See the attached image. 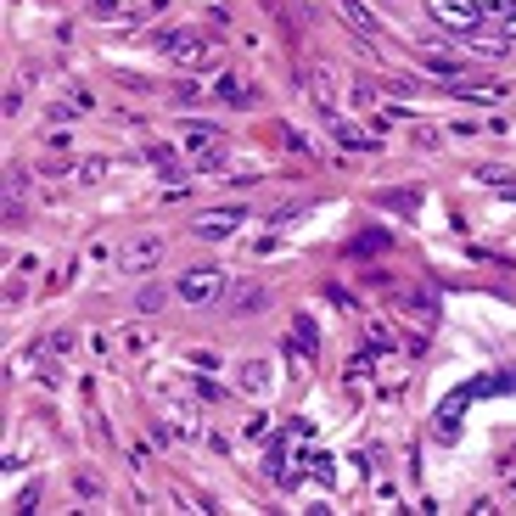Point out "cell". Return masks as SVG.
I'll return each instance as SVG.
<instances>
[{
  "instance_id": "6da1fadb",
  "label": "cell",
  "mask_w": 516,
  "mask_h": 516,
  "mask_svg": "<svg viewBox=\"0 0 516 516\" xmlns=\"http://www.w3.org/2000/svg\"><path fill=\"white\" fill-rule=\"evenodd\" d=\"M219 286H224V270H185V275L174 281V298H180V303H213Z\"/></svg>"
},
{
  "instance_id": "7a4b0ae2",
  "label": "cell",
  "mask_w": 516,
  "mask_h": 516,
  "mask_svg": "<svg viewBox=\"0 0 516 516\" xmlns=\"http://www.w3.org/2000/svg\"><path fill=\"white\" fill-rule=\"evenodd\" d=\"M427 12L449 28V35H477V6L471 0H427Z\"/></svg>"
},
{
  "instance_id": "3957f363",
  "label": "cell",
  "mask_w": 516,
  "mask_h": 516,
  "mask_svg": "<svg viewBox=\"0 0 516 516\" xmlns=\"http://www.w3.org/2000/svg\"><path fill=\"white\" fill-rule=\"evenodd\" d=\"M258 309H270V286L242 281V293L231 298V314H258Z\"/></svg>"
},
{
  "instance_id": "277c9868",
  "label": "cell",
  "mask_w": 516,
  "mask_h": 516,
  "mask_svg": "<svg viewBox=\"0 0 516 516\" xmlns=\"http://www.w3.org/2000/svg\"><path fill=\"white\" fill-rule=\"evenodd\" d=\"M242 219H247L242 208H219V213H203V219H197V231H203V236H231Z\"/></svg>"
},
{
  "instance_id": "5b68a950",
  "label": "cell",
  "mask_w": 516,
  "mask_h": 516,
  "mask_svg": "<svg viewBox=\"0 0 516 516\" xmlns=\"http://www.w3.org/2000/svg\"><path fill=\"white\" fill-rule=\"evenodd\" d=\"M157 258H164V242H157V236H146L141 247H129V258H124V264H129V270H152Z\"/></svg>"
},
{
  "instance_id": "8992f818",
  "label": "cell",
  "mask_w": 516,
  "mask_h": 516,
  "mask_svg": "<svg viewBox=\"0 0 516 516\" xmlns=\"http://www.w3.org/2000/svg\"><path fill=\"white\" fill-rule=\"evenodd\" d=\"M242 387H247V393H264V387H270V365L264 360H247L242 365Z\"/></svg>"
},
{
  "instance_id": "52a82bcc",
  "label": "cell",
  "mask_w": 516,
  "mask_h": 516,
  "mask_svg": "<svg viewBox=\"0 0 516 516\" xmlns=\"http://www.w3.org/2000/svg\"><path fill=\"white\" fill-rule=\"evenodd\" d=\"M164 51H169V56H203L208 45H203L197 35H169V40H164Z\"/></svg>"
},
{
  "instance_id": "ba28073f",
  "label": "cell",
  "mask_w": 516,
  "mask_h": 516,
  "mask_svg": "<svg viewBox=\"0 0 516 516\" xmlns=\"http://www.w3.org/2000/svg\"><path fill=\"white\" fill-rule=\"evenodd\" d=\"M219 135H213V129H203V124H185L180 129V146H213Z\"/></svg>"
},
{
  "instance_id": "9c48e42d",
  "label": "cell",
  "mask_w": 516,
  "mask_h": 516,
  "mask_svg": "<svg viewBox=\"0 0 516 516\" xmlns=\"http://www.w3.org/2000/svg\"><path fill=\"white\" fill-rule=\"evenodd\" d=\"M477 6H489V12H505V6H511V0H477Z\"/></svg>"
},
{
  "instance_id": "30bf717a",
  "label": "cell",
  "mask_w": 516,
  "mask_h": 516,
  "mask_svg": "<svg viewBox=\"0 0 516 516\" xmlns=\"http://www.w3.org/2000/svg\"><path fill=\"white\" fill-rule=\"evenodd\" d=\"M505 35H516V12H511V23H505Z\"/></svg>"
}]
</instances>
